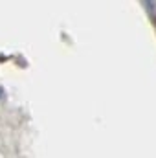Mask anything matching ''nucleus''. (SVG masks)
Instances as JSON below:
<instances>
[{
  "instance_id": "f257e3e1",
  "label": "nucleus",
  "mask_w": 156,
  "mask_h": 158,
  "mask_svg": "<svg viewBox=\"0 0 156 158\" xmlns=\"http://www.w3.org/2000/svg\"><path fill=\"white\" fill-rule=\"evenodd\" d=\"M143 4H145L149 13H154V0H143Z\"/></svg>"
},
{
  "instance_id": "f03ea898",
  "label": "nucleus",
  "mask_w": 156,
  "mask_h": 158,
  "mask_svg": "<svg viewBox=\"0 0 156 158\" xmlns=\"http://www.w3.org/2000/svg\"><path fill=\"white\" fill-rule=\"evenodd\" d=\"M0 99H4V90L0 88Z\"/></svg>"
}]
</instances>
